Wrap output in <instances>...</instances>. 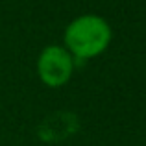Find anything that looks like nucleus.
<instances>
[{
    "instance_id": "obj_1",
    "label": "nucleus",
    "mask_w": 146,
    "mask_h": 146,
    "mask_svg": "<svg viewBox=\"0 0 146 146\" xmlns=\"http://www.w3.org/2000/svg\"><path fill=\"white\" fill-rule=\"evenodd\" d=\"M109 41L111 28L98 15H82L65 30V48L74 59L80 61L102 54Z\"/></svg>"
},
{
    "instance_id": "obj_2",
    "label": "nucleus",
    "mask_w": 146,
    "mask_h": 146,
    "mask_svg": "<svg viewBox=\"0 0 146 146\" xmlns=\"http://www.w3.org/2000/svg\"><path fill=\"white\" fill-rule=\"evenodd\" d=\"M74 70V57L65 46L50 44L37 59V74L48 87H61L70 80Z\"/></svg>"
},
{
    "instance_id": "obj_3",
    "label": "nucleus",
    "mask_w": 146,
    "mask_h": 146,
    "mask_svg": "<svg viewBox=\"0 0 146 146\" xmlns=\"http://www.w3.org/2000/svg\"><path fill=\"white\" fill-rule=\"evenodd\" d=\"M76 128H78V122H76L74 115L57 113V115H54V117L44 120L39 133L44 141H57V139H63V137L70 135Z\"/></svg>"
}]
</instances>
